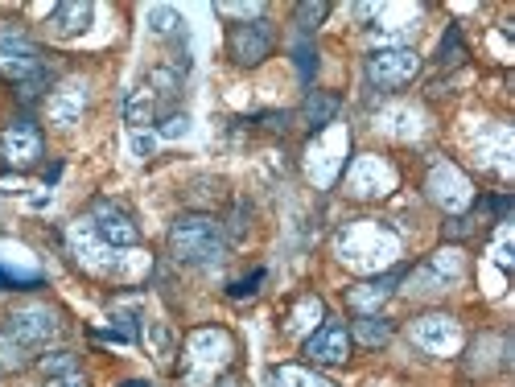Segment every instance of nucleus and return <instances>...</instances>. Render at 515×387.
Listing matches in <instances>:
<instances>
[{"label": "nucleus", "instance_id": "obj_12", "mask_svg": "<svg viewBox=\"0 0 515 387\" xmlns=\"http://www.w3.org/2000/svg\"><path fill=\"white\" fill-rule=\"evenodd\" d=\"M412 342L429 350V355H454L462 346V326L454 318H445V313H433V318L412 322Z\"/></svg>", "mask_w": 515, "mask_h": 387}, {"label": "nucleus", "instance_id": "obj_1", "mask_svg": "<svg viewBox=\"0 0 515 387\" xmlns=\"http://www.w3.org/2000/svg\"><path fill=\"white\" fill-rule=\"evenodd\" d=\"M396 256H400L396 231L371 223V219L342 227V235H338V260L351 264L355 272H384L388 264H396Z\"/></svg>", "mask_w": 515, "mask_h": 387}, {"label": "nucleus", "instance_id": "obj_7", "mask_svg": "<svg viewBox=\"0 0 515 387\" xmlns=\"http://www.w3.org/2000/svg\"><path fill=\"white\" fill-rule=\"evenodd\" d=\"M462 272H466L462 252H458V248H445V252H437L421 272H412V293H425V297L445 293L450 285H458Z\"/></svg>", "mask_w": 515, "mask_h": 387}, {"label": "nucleus", "instance_id": "obj_31", "mask_svg": "<svg viewBox=\"0 0 515 387\" xmlns=\"http://www.w3.org/2000/svg\"><path fill=\"white\" fill-rule=\"evenodd\" d=\"M297 66H301V75L309 79L314 75V46H305V42H297Z\"/></svg>", "mask_w": 515, "mask_h": 387}, {"label": "nucleus", "instance_id": "obj_8", "mask_svg": "<svg viewBox=\"0 0 515 387\" xmlns=\"http://www.w3.org/2000/svg\"><path fill=\"white\" fill-rule=\"evenodd\" d=\"M0 70L17 83H29L33 75H42V54L29 38H21L17 29L0 33Z\"/></svg>", "mask_w": 515, "mask_h": 387}, {"label": "nucleus", "instance_id": "obj_17", "mask_svg": "<svg viewBox=\"0 0 515 387\" xmlns=\"http://www.w3.org/2000/svg\"><path fill=\"white\" fill-rule=\"evenodd\" d=\"M83 108H87V83H66L62 91L50 95V116L58 124H75L83 116Z\"/></svg>", "mask_w": 515, "mask_h": 387}, {"label": "nucleus", "instance_id": "obj_13", "mask_svg": "<svg viewBox=\"0 0 515 387\" xmlns=\"http://www.w3.org/2000/svg\"><path fill=\"white\" fill-rule=\"evenodd\" d=\"M227 50L239 66H256L272 54V29L264 21H248V25H235L231 38H227Z\"/></svg>", "mask_w": 515, "mask_h": 387}, {"label": "nucleus", "instance_id": "obj_22", "mask_svg": "<svg viewBox=\"0 0 515 387\" xmlns=\"http://www.w3.org/2000/svg\"><path fill=\"white\" fill-rule=\"evenodd\" d=\"M355 338H359L363 346H384V342L392 338V326H388L384 318H375V313H367V318L355 322Z\"/></svg>", "mask_w": 515, "mask_h": 387}, {"label": "nucleus", "instance_id": "obj_16", "mask_svg": "<svg viewBox=\"0 0 515 387\" xmlns=\"http://www.w3.org/2000/svg\"><path fill=\"white\" fill-rule=\"evenodd\" d=\"M91 5L87 0H66V5H58L54 13H50V29L58 33V38H79V33L91 25Z\"/></svg>", "mask_w": 515, "mask_h": 387}, {"label": "nucleus", "instance_id": "obj_27", "mask_svg": "<svg viewBox=\"0 0 515 387\" xmlns=\"http://www.w3.org/2000/svg\"><path fill=\"white\" fill-rule=\"evenodd\" d=\"M330 13V5H322V0H314V5H301L297 9V25H301V33H309V29H318V21Z\"/></svg>", "mask_w": 515, "mask_h": 387}, {"label": "nucleus", "instance_id": "obj_35", "mask_svg": "<svg viewBox=\"0 0 515 387\" xmlns=\"http://www.w3.org/2000/svg\"><path fill=\"white\" fill-rule=\"evenodd\" d=\"M124 387H149V383H124Z\"/></svg>", "mask_w": 515, "mask_h": 387}, {"label": "nucleus", "instance_id": "obj_21", "mask_svg": "<svg viewBox=\"0 0 515 387\" xmlns=\"http://www.w3.org/2000/svg\"><path fill=\"white\" fill-rule=\"evenodd\" d=\"M322 322V301L318 297H305L297 309H293V318H289V334H309Z\"/></svg>", "mask_w": 515, "mask_h": 387}, {"label": "nucleus", "instance_id": "obj_26", "mask_svg": "<svg viewBox=\"0 0 515 387\" xmlns=\"http://www.w3.org/2000/svg\"><path fill=\"white\" fill-rule=\"evenodd\" d=\"M42 371L54 379V375H66V371H79V363H75L71 350H54V355L42 359Z\"/></svg>", "mask_w": 515, "mask_h": 387}, {"label": "nucleus", "instance_id": "obj_14", "mask_svg": "<svg viewBox=\"0 0 515 387\" xmlns=\"http://www.w3.org/2000/svg\"><path fill=\"white\" fill-rule=\"evenodd\" d=\"M0 153H5V161H9L13 169H29L33 161L42 157V136H38V128L25 124V120L9 124L5 136H0Z\"/></svg>", "mask_w": 515, "mask_h": 387}, {"label": "nucleus", "instance_id": "obj_4", "mask_svg": "<svg viewBox=\"0 0 515 387\" xmlns=\"http://www.w3.org/2000/svg\"><path fill=\"white\" fill-rule=\"evenodd\" d=\"M231 359V338L223 330H198L190 334V383H206V375L219 371Z\"/></svg>", "mask_w": 515, "mask_h": 387}, {"label": "nucleus", "instance_id": "obj_9", "mask_svg": "<svg viewBox=\"0 0 515 387\" xmlns=\"http://www.w3.org/2000/svg\"><path fill=\"white\" fill-rule=\"evenodd\" d=\"M396 186V169L384 157H359L347 169V194L351 198H380Z\"/></svg>", "mask_w": 515, "mask_h": 387}, {"label": "nucleus", "instance_id": "obj_11", "mask_svg": "<svg viewBox=\"0 0 515 387\" xmlns=\"http://www.w3.org/2000/svg\"><path fill=\"white\" fill-rule=\"evenodd\" d=\"M71 248H75V256H79V264L91 268V272H116V268H120V252L108 248V243L95 235V227H91L87 219H79V223L71 227Z\"/></svg>", "mask_w": 515, "mask_h": 387}, {"label": "nucleus", "instance_id": "obj_34", "mask_svg": "<svg viewBox=\"0 0 515 387\" xmlns=\"http://www.w3.org/2000/svg\"><path fill=\"white\" fill-rule=\"evenodd\" d=\"M50 387H91V383H87L79 371H66V375H54Z\"/></svg>", "mask_w": 515, "mask_h": 387}, {"label": "nucleus", "instance_id": "obj_23", "mask_svg": "<svg viewBox=\"0 0 515 387\" xmlns=\"http://www.w3.org/2000/svg\"><path fill=\"white\" fill-rule=\"evenodd\" d=\"M25 363H29V350L0 330V371H21Z\"/></svg>", "mask_w": 515, "mask_h": 387}, {"label": "nucleus", "instance_id": "obj_3", "mask_svg": "<svg viewBox=\"0 0 515 387\" xmlns=\"http://www.w3.org/2000/svg\"><path fill=\"white\" fill-rule=\"evenodd\" d=\"M421 70V58L412 54L408 46H396V50H375L371 58H367V79L375 83V87H384V91H396V87H404L412 75Z\"/></svg>", "mask_w": 515, "mask_h": 387}, {"label": "nucleus", "instance_id": "obj_36", "mask_svg": "<svg viewBox=\"0 0 515 387\" xmlns=\"http://www.w3.org/2000/svg\"><path fill=\"white\" fill-rule=\"evenodd\" d=\"M223 387H239V383H223Z\"/></svg>", "mask_w": 515, "mask_h": 387}, {"label": "nucleus", "instance_id": "obj_15", "mask_svg": "<svg viewBox=\"0 0 515 387\" xmlns=\"http://www.w3.org/2000/svg\"><path fill=\"white\" fill-rule=\"evenodd\" d=\"M305 355L314 359V363H347V355H351V334H347V326L326 322L322 330H314V334L305 338Z\"/></svg>", "mask_w": 515, "mask_h": 387}, {"label": "nucleus", "instance_id": "obj_28", "mask_svg": "<svg viewBox=\"0 0 515 387\" xmlns=\"http://www.w3.org/2000/svg\"><path fill=\"white\" fill-rule=\"evenodd\" d=\"M441 62H445V66H450V62H462V33H458V29L445 33V42H441Z\"/></svg>", "mask_w": 515, "mask_h": 387}, {"label": "nucleus", "instance_id": "obj_30", "mask_svg": "<svg viewBox=\"0 0 515 387\" xmlns=\"http://www.w3.org/2000/svg\"><path fill=\"white\" fill-rule=\"evenodd\" d=\"M260 280H264V272H252L248 280H235V285H231V297H252Z\"/></svg>", "mask_w": 515, "mask_h": 387}, {"label": "nucleus", "instance_id": "obj_24", "mask_svg": "<svg viewBox=\"0 0 515 387\" xmlns=\"http://www.w3.org/2000/svg\"><path fill=\"white\" fill-rule=\"evenodd\" d=\"M149 29L157 33V38H174V33L182 29V17H178V9H165V5L149 9Z\"/></svg>", "mask_w": 515, "mask_h": 387}, {"label": "nucleus", "instance_id": "obj_18", "mask_svg": "<svg viewBox=\"0 0 515 387\" xmlns=\"http://www.w3.org/2000/svg\"><path fill=\"white\" fill-rule=\"evenodd\" d=\"M338 95H326V91H309V99H305V108H301V116H305V124L314 128V132H322V128H330L334 124V116H338Z\"/></svg>", "mask_w": 515, "mask_h": 387}, {"label": "nucleus", "instance_id": "obj_6", "mask_svg": "<svg viewBox=\"0 0 515 387\" xmlns=\"http://www.w3.org/2000/svg\"><path fill=\"white\" fill-rule=\"evenodd\" d=\"M429 198L441 206V210H450V215H458V210H466L470 206V198H474V190H470V182H466V173L458 169V165H450V161H441V165H433V173H429Z\"/></svg>", "mask_w": 515, "mask_h": 387}, {"label": "nucleus", "instance_id": "obj_19", "mask_svg": "<svg viewBox=\"0 0 515 387\" xmlns=\"http://www.w3.org/2000/svg\"><path fill=\"white\" fill-rule=\"evenodd\" d=\"M396 280H400V272H388L384 280H371V285H359V289H351L347 293V301L363 313V318H367V313L375 309V305H384L388 301V293H392V285H396Z\"/></svg>", "mask_w": 515, "mask_h": 387}, {"label": "nucleus", "instance_id": "obj_33", "mask_svg": "<svg viewBox=\"0 0 515 387\" xmlns=\"http://www.w3.org/2000/svg\"><path fill=\"white\" fill-rule=\"evenodd\" d=\"M132 149H136V157H149V153L157 149V136H145V132H136V136H132Z\"/></svg>", "mask_w": 515, "mask_h": 387}, {"label": "nucleus", "instance_id": "obj_29", "mask_svg": "<svg viewBox=\"0 0 515 387\" xmlns=\"http://www.w3.org/2000/svg\"><path fill=\"white\" fill-rule=\"evenodd\" d=\"M190 132V116H165V124H161V136H186Z\"/></svg>", "mask_w": 515, "mask_h": 387}, {"label": "nucleus", "instance_id": "obj_10", "mask_svg": "<svg viewBox=\"0 0 515 387\" xmlns=\"http://www.w3.org/2000/svg\"><path fill=\"white\" fill-rule=\"evenodd\" d=\"M87 223L95 227V235L108 243V248H136V239H141V231H136V223L124 215L120 206H112V202H95L91 206V215H87Z\"/></svg>", "mask_w": 515, "mask_h": 387}, {"label": "nucleus", "instance_id": "obj_25", "mask_svg": "<svg viewBox=\"0 0 515 387\" xmlns=\"http://www.w3.org/2000/svg\"><path fill=\"white\" fill-rule=\"evenodd\" d=\"M272 383H277V387H334V383L309 375V371H301V367H281L277 375H272Z\"/></svg>", "mask_w": 515, "mask_h": 387}, {"label": "nucleus", "instance_id": "obj_32", "mask_svg": "<svg viewBox=\"0 0 515 387\" xmlns=\"http://www.w3.org/2000/svg\"><path fill=\"white\" fill-rule=\"evenodd\" d=\"M219 13L223 17H248L252 21V17H260V5H219Z\"/></svg>", "mask_w": 515, "mask_h": 387}, {"label": "nucleus", "instance_id": "obj_2", "mask_svg": "<svg viewBox=\"0 0 515 387\" xmlns=\"http://www.w3.org/2000/svg\"><path fill=\"white\" fill-rule=\"evenodd\" d=\"M169 252H174L182 264H215L227 252L223 227L206 215H182L174 227H169Z\"/></svg>", "mask_w": 515, "mask_h": 387}, {"label": "nucleus", "instance_id": "obj_20", "mask_svg": "<svg viewBox=\"0 0 515 387\" xmlns=\"http://www.w3.org/2000/svg\"><path fill=\"white\" fill-rule=\"evenodd\" d=\"M124 116H128V124H132V128L153 124V116H157V95H153L149 87L132 91V95H128V103H124Z\"/></svg>", "mask_w": 515, "mask_h": 387}, {"label": "nucleus", "instance_id": "obj_5", "mask_svg": "<svg viewBox=\"0 0 515 387\" xmlns=\"http://www.w3.org/2000/svg\"><path fill=\"white\" fill-rule=\"evenodd\" d=\"M5 334H9V338H17L25 350L46 346V342L58 334V313H54V309H46V305H25V309H17L13 318H9Z\"/></svg>", "mask_w": 515, "mask_h": 387}]
</instances>
